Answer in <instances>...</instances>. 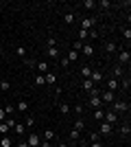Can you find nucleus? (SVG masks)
I'll return each instance as SVG.
<instances>
[{"label": "nucleus", "instance_id": "obj_1", "mask_svg": "<svg viewBox=\"0 0 131 147\" xmlns=\"http://www.w3.org/2000/svg\"><path fill=\"white\" fill-rule=\"evenodd\" d=\"M125 110H129V103L127 101H120V99H114V103H112V112H125Z\"/></svg>", "mask_w": 131, "mask_h": 147}, {"label": "nucleus", "instance_id": "obj_2", "mask_svg": "<svg viewBox=\"0 0 131 147\" xmlns=\"http://www.w3.org/2000/svg\"><path fill=\"white\" fill-rule=\"evenodd\" d=\"M87 105H90L92 110H100V108H103V101H100L98 94H90V101H87Z\"/></svg>", "mask_w": 131, "mask_h": 147}, {"label": "nucleus", "instance_id": "obj_3", "mask_svg": "<svg viewBox=\"0 0 131 147\" xmlns=\"http://www.w3.org/2000/svg\"><path fill=\"white\" fill-rule=\"evenodd\" d=\"M131 61V53H129V49H122L118 53V64L120 66H125V64H129Z\"/></svg>", "mask_w": 131, "mask_h": 147}, {"label": "nucleus", "instance_id": "obj_4", "mask_svg": "<svg viewBox=\"0 0 131 147\" xmlns=\"http://www.w3.org/2000/svg\"><path fill=\"white\" fill-rule=\"evenodd\" d=\"M114 132V125H109V123H105V121H100V127H98V134L100 136H109Z\"/></svg>", "mask_w": 131, "mask_h": 147}, {"label": "nucleus", "instance_id": "obj_5", "mask_svg": "<svg viewBox=\"0 0 131 147\" xmlns=\"http://www.w3.org/2000/svg\"><path fill=\"white\" fill-rule=\"evenodd\" d=\"M26 143H29V147H39V134L37 132H31L26 136Z\"/></svg>", "mask_w": 131, "mask_h": 147}, {"label": "nucleus", "instance_id": "obj_6", "mask_svg": "<svg viewBox=\"0 0 131 147\" xmlns=\"http://www.w3.org/2000/svg\"><path fill=\"white\" fill-rule=\"evenodd\" d=\"M98 97H100V101H103V103H114V99H116V92L105 90L103 94H98Z\"/></svg>", "mask_w": 131, "mask_h": 147}, {"label": "nucleus", "instance_id": "obj_7", "mask_svg": "<svg viewBox=\"0 0 131 147\" xmlns=\"http://www.w3.org/2000/svg\"><path fill=\"white\" fill-rule=\"evenodd\" d=\"M94 24H96V20H94V18H83L81 20V29L83 31H92Z\"/></svg>", "mask_w": 131, "mask_h": 147}, {"label": "nucleus", "instance_id": "obj_8", "mask_svg": "<svg viewBox=\"0 0 131 147\" xmlns=\"http://www.w3.org/2000/svg\"><path fill=\"white\" fill-rule=\"evenodd\" d=\"M103 121L109 123V125H114V123L118 121V114H116V112H112V110H107V112H105V117H103Z\"/></svg>", "mask_w": 131, "mask_h": 147}, {"label": "nucleus", "instance_id": "obj_9", "mask_svg": "<svg viewBox=\"0 0 131 147\" xmlns=\"http://www.w3.org/2000/svg\"><path fill=\"white\" fill-rule=\"evenodd\" d=\"M112 75H114V79H118V77H125V68L120 66V64H116V66H114V70H112Z\"/></svg>", "mask_w": 131, "mask_h": 147}, {"label": "nucleus", "instance_id": "obj_10", "mask_svg": "<svg viewBox=\"0 0 131 147\" xmlns=\"http://www.w3.org/2000/svg\"><path fill=\"white\" fill-rule=\"evenodd\" d=\"M81 53H83V57H92L94 55V46H92V44H83Z\"/></svg>", "mask_w": 131, "mask_h": 147}, {"label": "nucleus", "instance_id": "obj_11", "mask_svg": "<svg viewBox=\"0 0 131 147\" xmlns=\"http://www.w3.org/2000/svg\"><path fill=\"white\" fill-rule=\"evenodd\" d=\"M79 73H81V77H83V79H90V75H92V66H87V64H83Z\"/></svg>", "mask_w": 131, "mask_h": 147}, {"label": "nucleus", "instance_id": "obj_12", "mask_svg": "<svg viewBox=\"0 0 131 147\" xmlns=\"http://www.w3.org/2000/svg\"><path fill=\"white\" fill-rule=\"evenodd\" d=\"M44 79H46L48 86H55V84H57V75L55 73H46V75H44Z\"/></svg>", "mask_w": 131, "mask_h": 147}, {"label": "nucleus", "instance_id": "obj_13", "mask_svg": "<svg viewBox=\"0 0 131 147\" xmlns=\"http://www.w3.org/2000/svg\"><path fill=\"white\" fill-rule=\"evenodd\" d=\"M107 90H112V92H116V90H118V79L109 77V79H107Z\"/></svg>", "mask_w": 131, "mask_h": 147}, {"label": "nucleus", "instance_id": "obj_14", "mask_svg": "<svg viewBox=\"0 0 131 147\" xmlns=\"http://www.w3.org/2000/svg\"><path fill=\"white\" fill-rule=\"evenodd\" d=\"M90 79H92L94 84H96V81H103V79H105V75L100 73V70H92V75H90Z\"/></svg>", "mask_w": 131, "mask_h": 147}, {"label": "nucleus", "instance_id": "obj_15", "mask_svg": "<svg viewBox=\"0 0 131 147\" xmlns=\"http://www.w3.org/2000/svg\"><path fill=\"white\" fill-rule=\"evenodd\" d=\"M83 90H85V92H92V90H96L94 81H92V79H83Z\"/></svg>", "mask_w": 131, "mask_h": 147}, {"label": "nucleus", "instance_id": "obj_16", "mask_svg": "<svg viewBox=\"0 0 131 147\" xmlns=\"http://www.w3.org/2000/svg\"><path fill=\"white\" fill-rule=\"evenodd\" d=\"M116 51H118V46H116V44H114V42H105V53H109V55H114Z\"/></svg>", "mask_w": 131, "mask_h": 147}, {"label": "nucleus", "instance_id": "obj_17", "mask_svg": "<svg viewBox=\"0 0 131 147\" xmlns=\"http://www.w3.org/2000/svg\"><path fill=\"white\" fill-rule=\"evenodd\" d=\"M13 132H15V134H18V136H24L26 127H24V125H22V123H15V125H13Z\"/></svg>", "mask_w": 131, "mask_h": 147}, {"label": "nucleus", "instance_id": "obj_18", "mask_svg": "<svg viewBox=\"0 0 131 147\" xmlns=\"http://www.w3.org/2000/svg\"><path fill=\"white\" fill-rule=\"evenodd\" d=\"M11 145H13L11 136H2V138H0V147H11Z\"/></svg>", "mask_w": 131, "mask_h": 147}, {"label": "nucleus", "instance_id": "obj_19", "mask_svg": "<svg viewBox=\"0 0 131 147\" xmlns=\"http://www.w3.org/2000/svg\"><path fill=\"white\" fill-rule=\"evenodd\" d=\"M46 55L53 57V59H55V57L59 59V49H57V46H53V49H46Z\"/></svg>", "mask_w": 131, "mask_h": 147}, {"label": "nucleus", "instance_id": "obj_20", "mask_svg": "<svg viewBox=\"0 0 131 147\" xmlns=\"http://www.w3.org/2000/svg\"><path fill=\"white\" fill-rule=\"evenodd\" d=\"M37 70H39V75H46V73H48V64H46V61H39Z\"/></svg>", "mask_w": 131, "mask_h": 147}, {"label": "nucleus", "instance_id": "obj_21", "mask_svg": "<svg viewBox=\"0 0 131 147\" xmlns=\"http://www.w3.org/2000/svg\"><path fill=\"white\" fill-rule=\"evenodd\" d=\"M44 141H55V132L53 129H44Z\"/></svg>", "mask_w": 131, "mask_h": 147}, {"label": "nucleus", "instance_id": "obj_22", "mask_svg": "<svg viewBox=\"0 0 131 147\" xmlns=\"http://www.w3.org/2000/svg\"><path fill=\"white\" fill-rule=\"evenodd\" d=\"M15 110H18V112H26V110H29V103H26V101H18Z\"/></svg>", "mask_w": 131, "mask_h": 147}, {"label": "nucleus", "instance_id": "obj_23", "mask_svg": "<svg viewBox=\"0 0 131 147\" xmlns=\"http://www.w3.org/2000/svg\"><path fill=\"white\" fill-rule=\"evenodd\" d=\"M66 57H68V61H76V59H79V53L70 49V51H68V55H66Z\"/></svg>", "mask_w": 131, "mask_h": 147}, {"label": "nucleus", "instance_id": "obj_24", "mask_svg": "<svg viewBox=\"0 0 131 147\" xmlns=\"http://www.w3.org/2000/svg\"><path fill=\"white\" fill-rule=\"evenodd\" d=\"M9 129H11V127H9V123H7V121L0 123V134H2V136H7V132H9Z\"/></svg>", "mask_w": 131, "mask_h": 147}, {"label": "nucleus", "instance_id": "obj_25", "mask_svg": "<svg viewBox=\"0 0 131 147\" xmlns=\"http://www.w3.org/2000/svg\"><path fill=\"white\" fill-rule=\"evenodd\" d=\"M90 143H100V134L98 132H90Z\"/></svg>", "mask_w": 131, "mask_h": 147}, {"label": "nucleus", "instance_id": "obj_26", "mask_svg": "<svg viewBox=\"0 0 131 147\" xmlns=\"http://www.w3.org/2000/svg\"><path fill=\"white\" fill-rule=\"evenodd\" d=\"M59 112L61 114H70V103H59Z\"/></svg>", "mask_w": 131, "mask_h": 147}, {"label": "nucleus", "instance_id": "obj_27", "mask_svg": "<svg viewBox=\"0 0 131 147\" xmlns=\"http://www.w3.org/2000/svg\"><path fill=\"white\" fill-rule=\"evenodd\" d=\"M63 20H66V24H72V22H74L76 18H74V13H70V11H68L66 16H63Z\"/></svg>", "mask_w": 131, "mask_h": 147}, {"label": "nucleus", "instance_id": "obj_28", "mask_svg": "<svg viewBox=\"0 0 131 147\" xmlns=\"http://www.w3.org/2000/svg\"><path fill=\"white\" fill-rule=\"evenodd\" d=\"M103 117H105V110L100 108V110H94V119L96 121H103Z\"/></svg>", "mask_w": 131, "mask_h": 147}, {"label": "nucleus", "instance_id": "obj_29", "mask_svg": "<svg viewBox=\"0 0 131 147\" xmlns=\"http://www.w3.org/2000/svg\"><path fill=\"white\" fill-rule=\"evenodd\" d=\"M83 127H85V121H83V119H79V121L74 123V127H72V129H76V132H81Z\"/></svg>", "mask_w": 131, "mask_h": 147}, {"label": "nucleus", "instance_id": "obj_30", "mask_svg": "<svg viewBox=\"0 0 131 147\" xmlns=\"http://www.w3.org/2000/svg\"><path fill=\"white\" fill-rule=\"evenodd\" d=\"M120 134L125 136V138H127V136L131 134V127H129V123H125V125H122V129H120Z\"/></svg>", "mask_w": 131, "mask_h": 147}, {"label": "nucleus", "instance_id": "obj_31", "mask_svg": "<svg viewBox=\"0 0 131 147\" xmlns=\"http://www.w3.org/2000/svg\"><path fill=\"white\" fill-rule=\"evenodd\" d=\"M94 7H96L94 0H83V9H94Z\"/></svg>", "mask_w": 131, "mask_h": 147}, {"label": "nucleus", "instance_id": "obj_32", "mask_svg": "<svg viewBox=\"0 0 131 147\" xmlns=\"http://www.w3.org/2000/svg\"><path fill=\"white\" fill-rule=\"evenodd\" d=\"M33 125H35V119L29 114V117H26V121H24V127H33Z\"/></svg>", "mask_w": 131, "mask_h": 147}, {"label": "nucleus", "instance_id": "obj_33", "mask_svg": "<svg viewBox=\"0 0 131 147\" xmlns=\"http://www.w3.org/2000/svg\"><path fill=\"white\" fill-rule=\"evenodd\" d=\"M44 84H46L44 75H37V77H35V86H44Z\"/></svg>", "mask_w": 131, "mask_h": 147}, {"label": "nucleus", "instance_id": "obj_34", "mask_svg": "<svg viewBox=\"0 0 131 147\" xmlns=\"http://www.w3.org/2000/svg\"><path fill=\"white\" fill-rule=\"evenodd\" d=\"M79 136H81V132H76V129H70V138H72V141H79Z\"/></svg>", "mask_w": 131, "mask_h": 147}, {"label": "nucleus", "instance_id": "obj_35", "mask_svg": "<svg viewBox=\"0 0 131 147\" xmlns=\"http://www.w3.org/2000/svg\"><path fill=\"white\" fill-rule=\"evenodd\" d=\"M46 46H48V49L57 46V40H55V37H48V40H46Z\"/></svg>", "mask_w": 131, "mask_h": 147}, {"label": "nucleus", "instance_id": "obj_36", "mask_svg": "<svg viewBox=\"0 0 131 147\" xmlns=\"http://www.w3.org/2000/svg\"><path fill=\"white\" fill-rule=\"evenodd\" d=\"M83 44H85V42H79V40H76V42H74V46H72V51H76V53H79V51L83 49Z\"/></svg>", "mask_w": 131, "mask_h": 147}, {"label": "nucleus", "instance_id": "obj_37", "mask_svg": "<svg viewBox=\"0 0 131 147\" xmlns=\"http://www.w3.org/2000/svg\"><path fill=\"white\" fill-rule=\"evenodd\" d=\"M15 53H18L20 57H26V49H24V46H18V49H15Z\"/></svg>", "mask_w": 131, "mask_h": 147}, {"label": "nucleus", "instance_id": "obj_38", "mask_svg": "<svg viewBox=\"0 0 131 147\" xmlns=\"http://www.w3.org/2000/svg\"><path fill=\"white\" fill-rule=\"evenodd\" d=\"M129 86H131V79H129V77H122V88L129 90Z\"/></svg>", "mask_w": 131, "mask_h": 147}, {"label": "nucleus", "instance_id": "obj_39", "mask_svg": "<svg viewBox=\"0 0 131 147\" xmlns=\"http://www.w3.org/2000/svg\"><path fill=\"white\" fill-rule=\"evenodd\" d=\"M0 88H2V90H11V84H9V81H0Z\"/></svg>", "mask_w": 131, "mask_h": 147}, {"label": "nucleus", "instance_id": "obj_40", "mask_svg": "<svg viewBox=\"0 0 131 147\" xmlns=\"http://www.w3.org/2000/svg\"><path fill=\"white\" fill-rule=\"evenodd\" d=\"M59 64H61V68H68V66H70V61H68V57H63V59H59Z\"/></svg>", "mask_w": 131, "mask_h": 147}, {"label": "nucleus", "instance_id": "obj_41", "mask_svg": "<svg viewBox=\"0 0 131 147\" xmlns=\"http://www.w3.org/2000/svg\"><path fill=\"white\" fill-rule=\"evenodd\" d=\"M5 112H7V114H13V112H15V108H13V105H7Z\"/></svg>", "mask_w": 131, "mask_h": 147}, {"label": "nucleus", "instance_id": "obj_42", "mask_svg": "<svg viewBox=\"0 0 131 147\" xmlns=\"http://www.w3.org/2000/svg\"><path fill=\"white\" fill-rule=\"evenodd\" d=\"M5 117H7V112H5V108H0V123L5 121Z\"/></svg>", "mask_w": 131, "mask_h": 147}, {"label": "nucleus", "instance_id": "obj_43", "mask_svg": "<svg viewBox=\"0 0 131 147\" xmlns=\"http://www.w3.org/2000/svg\"><path fill=\"white\" fill-rule=\"evenodd\" d=\"M74 112H76V114H81V112H83V105H81V103L74 105Z\"/></svg>", "mask_w": 131, "mask_h": 147}, {"label": "nucleus", "instance_id": "obj_44", "mask_svg": "<svg viewBox=\"0 0 131 147\" xmlns=\"http://www.w3.org/2000/svg\"><path fill=\"white\" fill-rule=\"evenodd\" d=\"M18 147H29V143H26V138H22V141L18 143Z\"/></svg>", "mask_w": 131, "mask_h": 147}, {"label": "nucleus", "instance_id": "obj_45", "mask_svg": "<svg viewBox=\"0 0 131 147\" xmlns=\"http://www.w3.org/2000/svg\"><path fill=\"white\" fill-rule=\"evenodd\" d=\"M39 147H53V145H50V141H42V143H39Z\"/></svg>", "mask_w": 131, "mask_h": 147}, {"label": "nucleus", "instance_id": "obj_46", "mask_svg": "<svg viewBox=\"0 0 131 147\" xmlns=\"http://www.w3.org/2000/svg\"><path fill=\"white\" fill-rule=\"evenodd\" d=\"M92 147H103V143H92Z\"/></svg>", "mask_w": 131, "mask_h": 147}, {"label": "nucleus", "instance_id": "obj_47", "mask_svg": "<svg viewBox=\"0 0 131 147\" xmlns=\"http://www.w3.org/2000/svg\"><path fill=\"white\" fill-rule=\"evenodd\" d=\"M57 147H68V145H66V143H59V145H57Z\"/></svg>", "mask_w": 131, "mask_h": 147}, {"label": "nucleus", "instance_id": "obj_48", "mask_svg": "<svg viewBox=\"0 0 131 147\" xmlns=\"http://www.w3.org/2000/svg\"><path fill=\"white\" fill-rule=\"evenodd\" d=\"M68 147H79V145H68Z\"/></svg>", "mask_w": 131, "mask_h": 147}]
</instances>
